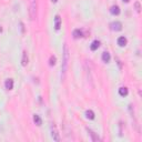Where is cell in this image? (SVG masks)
<instances>
[{
    "label": "cell",
    "instance_id": "1",
    "mask_svg": "<svg viewBox=\"0 0 142 142\" xmlns=\"http://www.w3.org/2000/svg\"><path fill=\"white\" fill-rule=\"evenodd\" d=\"M68 61H69V50H68V46L64 45L63 46V62H62V78H64V74L67 72V68H68Z\"/></svg>",
    "mask_w": 142,
    "mask_h": 142
},
{
    "label": "cell",
    "instance_id": "16",
    "mask_svg": "<svg viewBox=\"0 0 142 142\" xmlns=\"http://www.w3.org/2000/svg\"><path fill=\"white\" fill-rule=\"evenodd\" d=\"M88 132H89V134L91 135L92 141H100V138H99V137H97V135L95 134V132H92L91 130H88Z\"/></svg>",
    "mask_w": 142,
    "mask_h": 142
},
{
    "label": "cell",
    "instance_id": "10",
    "mask_svg": "<svg viewBox=\"0 0 142 142\" xmlns=\"http://www.w3.org/2000/svg\"><path fill=\"white\" fill-rule=\"evenodd\" d=\"M110 53L108 52V51H104V52L102 53V60H103V62H109V61H110Z\"/></svg>",
    "mask_w": 142,
    "mask_h": 142
},
{
    "label": "cell",
    "instance_id": "14",
    "mask_svg": "<svg viewBox=\"0 0 142 142\" xmlns=\"http://www.w3.org/2000/svg\"><path fill=\"white\" fill-rule=\"evenodd\" d=\"M33 121H34V123L37 124V126H41V123H42L41 118H40L38 114H34L33 116Z\"/></svg>",
    "mask_w": 142,
    "mask_h": 142
},
{
    "label": "cell",
    "instance_id": "9",
    "mask_svg": "<svg viewBox=\"0 0 142 142\" xmlns=\"http://www.w3.org/2000/svg\"><path fill=\"white\" fill-rule=\"evenodd\" d=\"M99 47H100V42L98 41V40H95V41L91 43V46H90V49H91L92 51H95V50H97Z\"/></svg>",
    "mask_w": 142,
    "mask_h": 142
},
{
    "label": "cell",
    "instance_id": "11",
    "mask_svg": "<svg viewBox=\"0 0 142 142\" xmlns=\"http://www.w3.org/2000/svg\"><path fill=\"white\" fill-rule=\"evenodd\" d=\"M73 38L74 39H79V38H81L82 37V31L80 29H76V30H73Z\"/></svg>",
    "mask_w": 142,
    "mask_h": 142
},
{
    "label": "cell",
    "instance_id": "15",
    "mask_svg": "<svg viewBox=\"0 0 142 142\" xmlns=\"http://www.w3.org/2000/svg\"><path fill=\"white\" fill-rule=\"evenodd\" d=\"M86 116H87V118L90 119V120H93V119H95V113H93V111L92 110H87Z\"/></svg>",
    "mask_w": 142,
    "mask_h": 142
},
{
    "label": "cell",
    "instance_id": "20",
    "mask_svg": "<svg viewBox=\"0 0 142 142\" xmlns=\"http://www.w3.org/2000/svg\"><path fill=\"white\" fill-rule=\"evenodd\" d=\"M52 1H53V2H57V1H58V0H52Z\"/></svg>",
    "mask_w": 142,
    "mask_h": 142
},
{
    "label": "cell",
    "instance_id": "8",
    "mask_svg": "<svg viewBox=\"0 0 142 142\" xmlns=\"http://www.w3.org/2000/svg\"><path fill=\"white\" fill-rule=\"evenodd\" d=\"M110 12L112 15H114V16H118L119 13H120V8H119L118 6H112L110 8Z\"/></svg>",
    "mask_w": 142,
    "mask_h": 142
},
{
    "label": "cell",
    "instance_id": "13",
    "mask_svg": "<svg viewBox=\"0 0 142 142\" xmlns=\"http://www.w3.org/2000/svg\"><path fill=\"white\" fill-rule=\"evenodd\" d=\"M119 95H122V97H126V95H128V89H126V87H122L119 89Z\"/></svg>",
    "mask_w": 142,
    "mask_h": 142
},
{
    "label": "cell",
    "instance_id": "6",
    "mask_svg": "<svg viewBox=\"0 0 142 142\" xmlns=\"http://www.w3.org/2000/svg\"><path fill=\"white\" fill-rule=\"evenodd\" d=\"M5 87L7 90H11L13 88V80L12 79H7L5 82Z\"/></svg>",
    "mask_w": 142,
    "mask_h": 142
},
{
    "label": "cell",
    "instance_id": "7",
    "mask_svg": "<svg viewBox=\"0 0 142 142\" xmlns=\"http://www.w3.org/2000/svg\"><path fill=\"white\" fill-rule=\"evenodd\" d=\"M21 64L24 67H26L27 64H28V55H27L26 51H24V53H22V59H21Z\"/></svg>",
    "mask_w": 142,
    "mask_h": 142
},
{
    "label": "cell",
    "instance_id": "19",
    "mask_svg": "<svg viewBox=\"0 0 142 142\" xmlns=\"http://www.w3.org/2000/svg\"><path fill=\"white\" fill-rule=\"evenodd\" d=\"M123 1H126V2H129V0H123Z\"/></svg>",
    "mask_w": 142,
    "mask_h": 142
},
{
    "label": "cell",
    "instance_id": "2",
    "mask_svg": "<svg viewBox=\"0 0 142 142\" xmlns=\"http://www.w3.org/2000/svg\"><path fill=\"white\" fill-rule=\"evenodd\" d=\"M29 16L31 20H34L37 17V0H31L29 9Z\"/></svg>",
    "mask_w": 142,
    "mask_h": 142
},
{
    "label": "cell",
    "instance_id": "17",
    "mask_svg": "<svg viewBox=\"0 0 142 142\" xmlns=\"http://www.w3.org/2000/svg\"><path fill=\"white\" fill-rule=\"evenodd\" d=\"M49 64H50V66H55V57L51 55L50 60H49Z\"/></svg>",
    "mask_w": 142,
    "mask_h": 142
},
{
    "label": "cell",
    "instance_id": "18",
    "mask_svg": "<svg viewBox=\"0 0 142 142\" xmlns=\"http://www.w3.org/2000/svg\"><path fill=\"white\" fill-rule=\"evenodd\" d=\"M135 8H137L138 12H140V3L139 2H135Z\"/></svg>",
    "mask_w": 142,
    "mask_h": 142
},
{
    "label": "cell",
    "instance_id": "4",
    "mask_svg": "<svg viewBox=\"0 0 142 142\" xmlns=\"http://www.w3.org/2000/svg\"><path fill=\"white\" fill-rule=\"evenodd\" d=\"M51 137L55 141H60V137H59V133L55 129V126H51Z\"/></svg>",
    "mask_w": 142,
    "mask_h": 142
},
{
    "label": "cell",
    "instance_id": "3",
    "mask_svg": "<svg viewBox=\"0 0 142 142\" xmlns=\"http://www.w3.org/2000/svg\"><path fill=\"white\" fill-rule=\"evenodd\" d=\"M110 28L113 31H120V30L122 29V24L119 22V21H114V22H112V24H110Z\"/></svg>",
    "mask_w": 142,
    "mask_h": 142
},
{
    "label": "cell",
    "instance_id": "5",
    "mask_svg": "<svg viewBox=\"0 0 142 142\" xmlns=\"http://www.w3.org/2000/svg\"><path fill=\"white\" fill-rule=\"evenodd\" d=\"M61 27V18L59 15H57V16L55 17V30H59Z\"/></svg>",
    "mask_w": 142,
    "mask_h": 142
},
{
    "label": "cell",
    "instance_id": "12",
    "mask_svg": "<svg viewBox=\"0 0 142 142\" xmlns=\"http://www.w3.org/2000/svg\"><path fill=\"white\" fill-rule=\"evenodd\" d=\"M118 45L120 46V47H124V46L126 45V39L124 37H120L118 39Z\"/></svg>",
    "mask_w": 142,
    "mask_h": 142
}]
</instances>
